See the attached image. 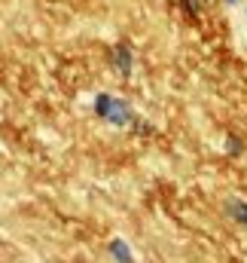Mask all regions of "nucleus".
<instances>
[{"label":"nucleus","mask_w":247,"mask_h":263,"mask_svg":"<svg viewBox=\"0 0 247 263\" xmlns=\"http://www.w3.org/2000/svg\"><path fill=\"white\" fill-rule=\"evenodd\" d=\"M244 25H247V6H244Z\"/></svg>","instance_id":"6e6552de"},{"label":"nucleus","mask_w":247,"mask_h":263,"mask_svg":"<svg viewBox=\"0 0 247 263\" xmlns=\"http://www.w3.org/2000/svg\"><path fill=\"white\" fill-rule=\"evenodd\" d=\"M180 3H183V9L189 15H201L204 12V0H180Z\"/></svg>","instance_id":"39448f33"},{"label":"nucleus","mask_w":247,"mask_h":263,"mask_svg":"<svg viewBox=\"0 0 247 263\" xmlns=\"http://www.w3.org/2000/svg\"><path fill=\"white\" fill-rule=\"evenodd\" d=\"M110 65H113V70L119 77H131V70H134V49L128 43H116L113 52H110Z\"/></svg>","instance_id":"7ed1b4c3"},{"label":"nucleus","mask_w":247,"mask_h":263,"mask_svg":"<svg viewBox=\"0 0 247 263\" xmlns=\"http://www.w3.org/2000/svg\"><path fill=\"white\" fill-rule=\"evenodd\" d=\"M92 110L101 123L113 126V129H134L140 120L134 114V107L125 101L122 95H113V92H98L95 101H92Z\"/></svg>","instance_id":"f257e3e1"},{"label":"nucleus","mask_w":247,"mask_h":263,"mask_svg":"<svg viewBox=\"0 0 247 263\" xmlns=\"http://www.w3.org/2000/svg\"><path fill=\"white\" fill-rule=\"evenodd\" d=\"M226 214H229V220H232V223L247 227V199L229 196V199H226Z\"/></svg>","instance_id":"20e7f679"},{"label":"nucleus","mask_w":247,"mask_h":263,"mask_svg":"<svg viewBox=\"0 0 247 263\" xmlns=\"http://www.w3.org/2000/svg\"><path fill=\"white\" fill-rule=\"evenodd\" d=\"M223 6H229V9H238V6H241V9H244L247 0H223Z\"/></svg>","instance_id":"0eeeda50"},{"label":"nucleus","mask_w":247,"mask_h":263,"mask_svg":"<svg viewBox=\"0 0 247 263\" xmlns=\"http://www.w3.org/2000/svg\"><path fill=\"white\" fill-rule=\"evenodd\" d=\"M226 153L238 156V153H241V141H238V138H229V141H226Z\"/></svg>","instance_id":"423d86ee"},{"label":"nucleus","mask_w":247,"mask_h":263,"mask_svg":"<svg viewBox=\"0 0 247 263\" xmlns=\"http://www.w3.org/2000/svg\"><path fill=\"white\" fill-rule=\"evenodd\" d=\"M104 248H107L110 263H137V254H134V248L125 236H110Z\"/></svg>","instance_id":"f03ea898"}]
</instances>
